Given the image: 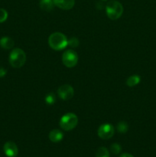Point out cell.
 Returning <instances> with one entry per match:
<instances>
[{"instance_id":"cell-1","label":"cell","mask_w":156,"mask_h":157,"mask_svg":"<svg viewBox=\"0 0 156 157\" xmlns=\"http://www.w3.org/2000/svg\"><path fill=\"white\" fill-rule=\"evenodd\" d=\"M48 44L54 50L61 51L68 45V40L61 32H54L49 36Z\"/></svg>"},{"instance_id":"cell-18","label":"cell","mask_w":156,"mask_h":157,"mask_svg":"<svg viewBox=\"0 0 156 157\" xmlns=\"http://www.w3.org/2000/svg\"><path fill=\"white\" fill-rule=\"evenodd\" d=\"M8 18V12L6 9H0V23L4 22Z\"/></svg>"},{"instance_id":"cell-2","label":"cell","mask_w":156,"mask_h":157,"mask_svg":"<svg viewBox=\"0 0 156 157\" xmlns=\"http://www.w3.org/2000/svg\"><path fill=\"white\" fill-rule=\"evenodd\" d=\"M9 60L12 67L20 68L24 65L26 61L25 52L19 48H14L9 55Z\"/></svg>"},{"instance_id":"cell-11","label":"cell","mask_w":156,"mask_h":157,"mask_svg":"<svg viewBox=\"0 0 156 157\" xmlns=\"http://www.w3.org/2000/svg\"><path fill=\"white\" fill-rule=\"evenodd\" d=\"M15 45L13 39H12L9 37H3L0 39V47L3 49H12Z\"/></svg>"},{"instance_id":"cell-6","label":"cell","mask_w":156,"mask_h":157,"mask_svg":"<svg viewBox=\"0 0 156 157\" xmlns=\"http://www.w3.org/2000/svg\"><path fill=\"white\" fill-rule=\"evenodd\" d=\"M97 134L102 140H109L114 135V127L110 124H102L98 128Z\"/></svg>"},{"instance_id":"cell-13","label":"cell","mask_w":156,"mask_h":157,"mask_svg":"<svg viewBox=\"0 0 156 157\" xmlns=\"http://www.w3.org/2000/svg\"><path fill=\"white\" fill-rule=\"evenodd\" d=\"M141 81L140 76L137 75H134L130 76L129 78L127 79L126 81V84L128 87H134V86H136Z\"/></svg>"},{"instance_id":"cell-9","label":"cell","mask_w":156,"mask_h":157,"mask_svg":"<svg viewBox=\"0 0 156 157\" xmlns=\"http://www.w3.org/2000/svg\"><path fill=\"white\" fill-rule=\"evenodd\" d=\"M54 6L63 10H70L74 6L75 0H53Z\"/></svg>"},{"instance_id":"cell-20","label":"cell","mask_w":156,"mask_h":157,"mask_svg":"<svg viewBox=\"0 0 156 157\" xmlns=\"http://www.w3.org/2000/svg\"><path fill=\"white\" fill-rule=\"evenodd\" d=\"M6 72L7 71H6V69H4L3 67H0V78H3V77L6 75Z\"/></svg>"},{"instance_id":"cell-19","label":"cell","mask_w":156,"mask_h":157,"mask_svg":"<svg viewBox=\"0 0 156 157\" xmlns=\"http://www.w3.org/2000/svg\"><path fill=\"white\" fill-rule=\"evenodd\" d=\"M68 45L72 48H76L79 45V40L76 38H71L70 40H68Z\"/></svg>"},{"instance_id":"cell-7","label":"cell","mask_w":156,"mask_h":157,"mask_svg":"<svg viewBox=\"0 0 156 157\" xmlns=\"http://www.w3.org/2000/svg\"><path fill=\"white\" fill-rule=\"evenodd\" d=\"M58 94L61 99L64 101H68L73 97L74 90L70 84H63L58 88Z\"/></svg>"},{"instance_id":"cell-5","label":"cell","mask_w":156,"mask_h":157,"mask_svg":"<svg viewBox=\"0 0 156 157\" xmlns=\"http://www.w3.org/2000/svg\"><path fill=\"white\" fill-rule=\"evenodd\" d=\"M63 64L67 67H73L78 63V55L75 51L72 49L67 50L62 55Z\"/></svg>"},{"instance_id":"cell-8","label":"cell","mask_w":156,"mask_h":157,"mask_svg":"<svg viewBox=\"0 0 156 157\" xmlns=\"http://www.w3.org/2000/svg\"><path fill=\"white\" fill-rule=\"evenodd\" d=\"M3 150H4L5 154L9 157H15L18 153L17 145L15 143L11 142V141H9V142L5 144Z\"/></svg>"},{"instance_id":"cell-17","label":"cell","mask_w":156,"mask_h":157,"mask_svg":"<svg viewBox=\"0 0 156 157\" xmlns=\"http://www.w3.org/2000/svg\"><path fill=\"white\" fill-rule=\"evenodd\" d=\"M110 150H111V152L113 154H119L121 152V150H122V147H121L119 144H113L110 147Z\"/></svg>"},{"instance_id":"cell-3","label":"cell","mask_w":156,"mask_h":157,"mask_svg":"<svg viewBox=\"0 0 156 157\" xmlns=\"http://www.w3.org/2000/svg\"><path fill=\"white\" fill-rule=\"evenodd\" d=\"M106 12L109 18L111 20H116L122 16L123 13V7L119 2L112 0L106 4Z\"/></svg>"},{"instance_id":"cell-4","label":"cell","mask_w":156,"mask_h":157,"mask_svg":"<svg viewBox=\"0 0 156 157\" xmlns=\"http://www.w3.org/2000/svg\"><path fill=\"white\" fill-rule=\"evenodd\" d=\"M78 124V117L75 113H67L61 118L59 125L61 129L66 131L73 130Z\"/></svg>"},{"instance_id":"cell-21","label":"cell","mask_w":156,"mask_h":157,"mask_svg":"<svg viewBox=\"0 0 156 157\" xmlns=\"http://www.w3.org/2000/svg\"><path fill=\"white\" fill-rule=\"evenodd\" d=\"M119 157H134L132 155L129 154V153H123V154L121 155Z\"/></svg>"},{"instance_id":"cell-10","label":"cell","mask_w":156,"mask_h":157,"mask_svg":"<svg viewBox=\"0 0 156 157\" xmlns=\"http://www.w3.org/2000/svg\"><path fill=\"white\" fill-rule=\"evenodd\" d=\"M64 138V133L62 131L58 129L52 130L49 133V139L53 143H58L61 141Z\"/></svg>"},{"instance_id":"cell-15","label":"cell","mask_w":156,"mask_h":157,"mask_svg":"<svg viewBox=\"0 0 156 157\" xmlns=\"http://www.w3.org/2000/svg\"><path fill=\"white\" fill-rule=\"evenodd\" d=\"M96 157H110V153L106 147H99L96 153Z\"/></svg>"},{"instance_id":"cell-22","label":"cell","mask_w":156,"mask_h":157,"mask_svg":"<svg viewBox=\"0 0 156 157\" xmlns=\"http://www.w3.org/2000/svg\"><path fill=\"white\" fill-rule=\"evenodd\" d=\"M102 1H106V0H102Z\"/></svg>"},{"instance_id":"cell-16","label":"cell","mask_w":156,"mask_h":157,"mask_svg":"<svg viewBox=\"0 0 156 157\" xmlns=\"http://www.w3.org/2000/svg\"><path fill=\"white\" fill-rule=\"evenodd\" d=\"M44 101L45 103L48 105H52V104H54V103L56 102V97L54 93H49L46 95L45 98H44Z\"/></svg>"},{"instance_id":"cell-14","label":"cell","mask_w":156,"mask_h":157,"mask_svg":"<svg viewBox=\"0 0 156 157\" xmlns=\"http://www.w3.org/2000/svg\"><path fill=\"white\" fill-rule=\"evenodd\" d=\"M116 129H117L119 133H125L128 130V125L126 122H125V121H120V122L117 124Z\"/></svg>"},{"instance_id":"cell-12","label":"cell","mask_w":156,"mask_h":157,"mask_svg":"<svg viewBox=\"0 0 156 157\" xmlns=\"http://www.w3.org/2000/svg\"><path fill=\"white\" fill-rule=\"evenodd\" d=\"M40 8L45 12H50L53 9L54 3L53 0H40Z\"/></svg>"}]
</instances>
